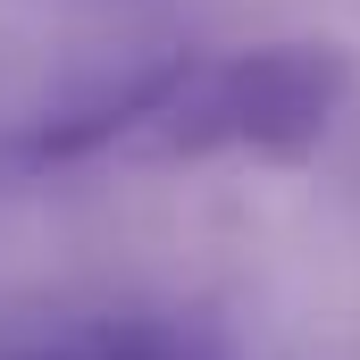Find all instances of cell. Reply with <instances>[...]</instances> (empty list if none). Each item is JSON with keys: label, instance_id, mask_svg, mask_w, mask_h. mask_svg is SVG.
<instances>
[{"label": "cell", "instance_id": "1", "mask_svg": "<svg viewBox=\"0 0 360 360\" xmlns=\"http://www.w3.org/2000/svg\"><path fill=\"white\" fill-rule=\"evenodd\" d=\"M352 101V59L335 42H260V51H201L160 59L101 101H76L42 126L0 143V176H42L76 160H302Z\"/></svg>", "mask_w": 360, "mask_h": 360}]
</instances>
